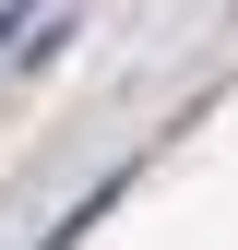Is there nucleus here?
Segmentation results:
<instances>
[{
	"instance_id": "f257e3e1",
	"label": "nucleus",
	"mask_w": 238,
	"mask_h": 250,
	"mask_svg": "<svg viewBox=\"0 0 238 250\" xmlns=\"http://www.w3.org/2000/svg\"><path fill=\"white\" fill-rule=\"evenodd\" d=\"M12 36H24V0H0V48H12Z\"/></svg>"
}]
</instances>
